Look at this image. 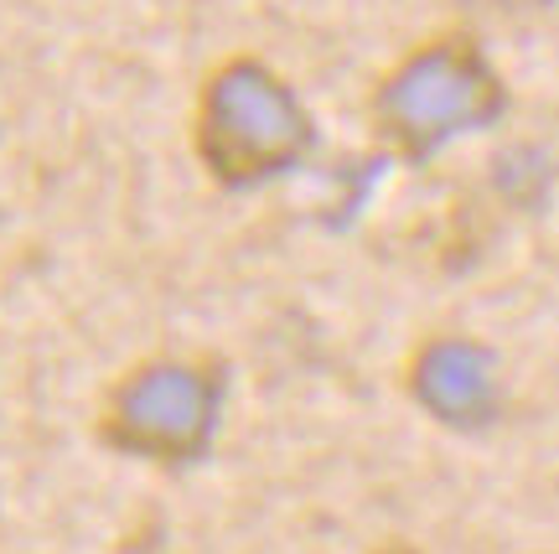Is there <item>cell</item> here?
Listing matches in <instances>:
<instances>
[{"label":"cell","instance_id":"2","mask_svg":"<svg viewBox=\"0 0 559 554\" xmlns=\"http://www.w3.org/2000/svg\"><path fill=\"white\" fill-rule=\"evenodd\" d=\"M415 394L445 415V425H472L477 415H487V378H481V353L456 347V342H440L425 347L419 357V378Z\"/></svg>","mask_w":559,"mask_h":554},{"label":"cell","instance_id":"3","mask_svg":"<svg viewBox=\"0 0 559 554\" xmlns=\"http://www.w3.org/2000/svg\"><path fill=\"white\" fill-rule=\"evenodd\" d=\"M379 554H415V550H409V544H383Z\"/></svg>","mask_w":559,"mask_h":554},{"label":"cell","instance_id":"1","mask_svg":"<svg viewBox=\"0 0 559 554\" xmlns=\"http://www.w3.org/2000/svg\"><path fill=\"white\" fill-rule=\"evenodd\" d=\"M218 410V378L192 363H145L120 378L104 404L99 431L115 451L156 456V461H192L207 446Z\"/></svg>","mask_w":559,"mask_h":554}]
</instances>
